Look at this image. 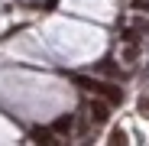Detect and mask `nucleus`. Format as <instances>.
Wrapping results in <instances>:
<instances>
[{
    "mask_svg": "<svg viewBox=\"0 0 149 146\" xmlns=\"http://www.w3.org/2000/svg\"><path fill=\"white\" fill-rule=\"evenodd\" d=\"M110 143H113V146H123V143H127V133H123V130H113V133H110Z\"/></svg>",
    "mask_w": 149,
    "mask_h": 146,
    "instance_id": "obj_6",
    "label": "nucleus"
},
{
    "mask_svg": "<svg viewBox=\"0 0 149 146\" xmlns=\"http://www.w3.org/2000/svg\"><path fill=\"white\" fill-rule=\"evenodd\" d=\"M133 10H146L149 13V0H133Z\"/></svg>",
    "mask_w": 149,
    "mask_h": 146,
    "instance_id": "obj_8",
    "label": "nucleus"
},
{
    "mask_svg": "<svg viewBox=\"0 0 149 146\" xmlns=\"http://www.w3.org/2000/svg\"><path fill=\"white\" fill-rule=\"evenodd\" d=\"M97 68H101V71H104V75H110V78L117 75V65H110V62H101V65H97Z\"/></svg>",
    "mask_w": 149,
    "mask_h": 146,
    "instance_id": "obj_7",
    "label": "nucleus"
},
{
    "mask_svg": "<svg viewBox=\"0 0 149 146\" xmlns=\"http://www.w3.org/2000/svg\"><path fill=\"white\" fill-rule=\"evenodd\" d=\"M71 127H74V117H71V114H68V117H58L55 124H52L55 133H71Z\"/></svg>",
    "mask_w": 149,
    "mask_h": 146,
    "instance_id": "obj_4",
    "label": "nucleus"
},
{
    "mask_svg": "<svg viewBox=\"0 0 149 146\" xmlns=\"http://www.w3.org/2000/svg\"><path fill=\"white\" fill-rule=\"evenodd\" d=\"M29 140H33V143H42V146L55 143V140H52V133H49V130H42V127H36V130L29 133Z\"/></svg>",
    "mask_w": 149,
    "mask_h": 146,
    "instance_id": "obj_5",
    "label": "nucleus"
},
{
    "mask_svg": "<svg viewBox=\"0 0 149 146\" xmlns=\"http://www.w3.org/2000/svg\"><path fill=\"white\" fill-rule=\"evenodd\" d=\"M71 81L78 88H84V91H91V94H101V85H104V81H94V78H84V75H74Z\"/></svg>",
    "mask_w": 149,
    "mask_h": 146,
    "instance_id": "obj_2",
    "label": "nucleus"
},
{
    "mask_svg": "<svg viewBox=\"0 0 149 146\" xmlns=\"http://www.w3.org/2000/svg\"><path fill=\"white\" fill-rule=\"evenodd\" d=\"M88 114H91L94 124H107V120H110V101H107V97H104V101L94 97V101L88 104Z\"/></svg>",
    "mask_w": 149,
    "mask_h": 146,
    "instance_id": "obj_1",
    "label": "nucleus"
},
{
    "mask_svg": "<svg viewBox=\"0 0 149 146\" xmlns=\"http://www.w3.org/2000/svg\"><path fill=\"white\" fill-rule=\"evenodd\" d=\"M101 97H107L110 104H123V91L113 85H101Z\"/></svg>",
    "mask_w": 149,
    "mask_h": 146,
    "instance_id": "obj_3",
    "label": "nucleus"
}]
</instances>
